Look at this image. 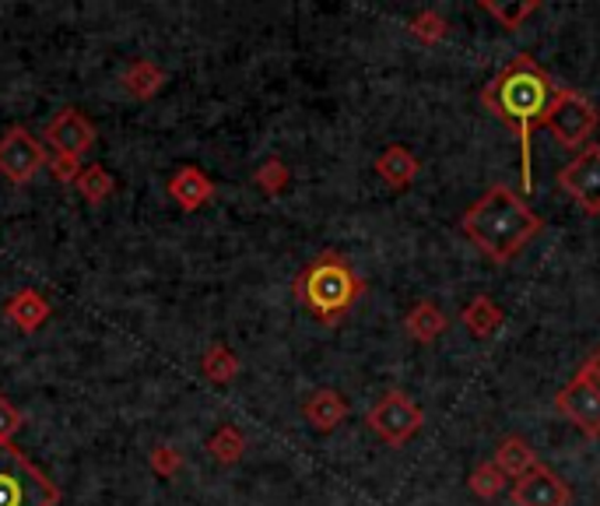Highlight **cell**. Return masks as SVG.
<instances>
[{"mask_svg": "<svg viewBox=\"0 0 600 506\" xmlns=\"http://www.w3.org/2000/svg\"><path fill=\"white\" fill-rule=\"evenodd\" d=\"M555 95H558V85L541 68H537V60L527 53L513 56L482 92L485 110L499 116L503 124L520 137V187H524V194H530V187H534V173H530L534 169V155H530L534 127H541L548 120Z\"/></svg>", "mask_w": 600, "mask_h": 506, "instance_id": "1", "label": "cell"}, {"mask_svg": "<svg viewBox=\"0 0 600 506\" xmlns=\"http://www.w3.org/2000/svg\"><path fill=\"white\" fill-rule=\"evenodd\" d=\"M464 236L478 247L492 265H509L527 242L545 229L527 200L506 184H492L461 218Z\"/></svg>", "mask_w": 600, "mask_h": 506, "instance_id": "2", "label": "cell"}, {"mask_svg": "<svg viewBox=\"0 0 600 506\" xmlns=\"http://www.w3.org/2000/svg\"><path fill=\"white\" fill-rule=\"evenodd\" d=\"M292 292L309 317L330 328V323H341L355 310V302L365 296V281L338 250H323L299 271Z\"/></svg>", "mask_w": 600, "mask_h": 506, "instance_id": "3", "label": "cell"}, {"mask_svg": "<svg viewBox=\"0 0 600 506\" xmlns=\"http://www.w3.org/2000/svg\"><path fill=\"white\" fill-rule=\"evenodd\" d=\"M60 489L14 447L0 443V506H56Z\"/></svg>", "mask_w": 600, "mask_h": 506, "instance_id": "4", "label": "cell"}, {"mask_svg": "<svg viewBox=\"0 0 600 506\" xmlns=\"http://www.w3.org/2000/svg\"><path fill=\"white\" fill-rule=\"evenodd\" d=\"M597 120H600V113H597V106L590 103L583 92L558 89L555 103L548 110L545 127L555 134V141L562 148H579V145H587V141L593 137Z\"/></svg>", "mask_w": 600, "mask_h": 506, "instance_id": "5", "label": "cell"}, {"mask_svg": "<svg viewBox=\"0 0 600 506\" xmlns=\"http://www.w3.org/2000/svg\"><path fill=\"white\" fill-rule=\"evenodd\" d=\"M365 422H369V430L386 443V447H404L407 440H415V436L422 433L425 415H422V409H418V404L411 401L407 394L386 391V394L369 409Z\"/></svg>", "mask_w": 600, "mask_h": 506, "instance_id": "6", "label": "cell"}, {"mask_svg": "<svg viewBox=\"0 0 600 506\" xmlns=\"http://www.w3.org/2000/svg\"><path fill=\"white\" fill-rule=\"evenodd\" d=\"M46 145L29 127H8L0 137V176L11 179L14 187H25L39 169H46Z\"/></svg>", "mask_w": 600, "mask_h": 506, "instance_id": "7", "label": "cell"}, {"mask_svg": "<svg viewBox=\"0 0 600 506\" xmlns=\"http://www.w3.org/2000/svg\"><path fill=\"white\" fill-rule=\"evenodd\" d=\"M555 409L590 440L600 436V380L583 366L555 397Z\"/></svg>", "mask_w": 600, "mask_h": 506, "instance_id": "8", "label": "cell"}, {"mask_svg": "<svg viewBox=\"0 0 600 506\" xmlns=\"http://www.w3.org/2000/svg\"><path fill=\"white\" fill-rule=\"evenodd\" d=\"M558 187L587 215H600V145H587L569 166L558 169Z\"/></svg>", "mask_w": 600, "mask_h": 506, "instance_id": "9", "label": "cell"}, {"mask_svg": "<svg viewBox=\"0 0 600 506\" xmlns=\"http://www.w3.org/2000/svg\"><path fill=\"white\" fill-rule=\"evenodd\" d=\"M43 141L53 148V155H74V158H85L95 141H99V131L92 120L81 113V110H60L50 124L43 127Z\"/></svg>", "mask_w": 600, "mask_h": 506, "instance_id": "10", "label": "cell"}, {"mask_svg": "<svg viewBox=\"0 0 600 506\" xmlns=\"http://www.w3.org/2000/svg\"><path fill=\"white\" fill-rule=\"evenodd\" d=\"M572 489L548 464H537L524 478L513 482V506H569Z\"/></svg>", "mask_w": 600, "mask_h": 506, "instance_id": "11", "label": "cell"}, {"mask_svg": "<svg viewBox=\"0 0 600 506\" xmlns=\"http://www.w3.org/2000/svg\"><path fill=\"white\" fill-rule=\"evenodd\" d=\"M165 190L176 200L179 211H200L211 205L215 197V179L204 173L200 166H176V173L165 179Z\"/></svg>", "mask_w": 600, "mask_h": 506, "instance_id": "12", "label": "cell"}, {"mask_svg": "<svg viewBox=\"0 0 600 506\" xmlns=\"http://www.w3.org/2000/svg\"><path fill=\"white\" fill-rule=\"evenodd\" d=\"M53 317V302L39 289H18L4 299V320L22 334H35Z\"/></svg>", "mask_w": 600, "mask_h": 506, "instance_id": "13", "label": "cell"}, {"mask_svg": "<svg viewBox=\"0 0 600 506\" xmlns=\"http://www.w3.org/2000/svg\"><path fill=\"white\" fill-rule=\"evenodd\" d=\"M302 415L317 433H334L348 419V401L334 388H320L302 401Z\"/></svg>", "mask_w": 600, "mask_h": 506, "instance_id": "14", "label": "cell"}, {"mask_svg": "<svg viewBox=\"0 0 600 506\" xmlns=\"http://www.w3.org/2000/svg\"><path fill=\"white\" fill-rule=\"evenodd\" d=\"M376 173H380V179H383L386 187H393V190H407V187L418 179L422 162H418L415 152L404 148V145H386V148L376 155Z\"/></svg>", "mask_w": 600, "mask_h": 506, "instance_id": "15", "label": "cell"}, {"mask_svg": "<svg viewBox=\"0 0 600 506\" xmlns=\"http://www.w3.org/2000/svg\"><path fill=\"white\" fill-rule=\"evenodd\" d=\"M165 81H169V74H165L155 60H131L127 68H123L120 74V85L123 92H127L131 99H137V103H148V99H155L162 89H165Z\"/></svg>", "mask_w": 600, "mask_h": 506, "instance_id": "16", "label": "cell"}, {"mask_svg": "<svg viewBox=\"0 0 600 506\" xmlns=\"http://www.w3.org/2000/svg\"><path fill=\"white\" fill-rule=\"evenodd\" d=\"M446 328H449V317H446V310L436 307L432 299L415 302V307H411L407 317H404V331L415 338L418 345H432V341L446 334Z\"/></svg>", "mask_w": 600, "mask_h": 506, "instance_id": "17", "label": "cell"}, {"mask_svg": "<svg viewBox=\"0 0 600 506\" xmlns=\"http://www.w3.org/2000/svg\"><path fill=\"white\" fill-rule=\"evenodd\" d=\"M495 468H499L509 482H516V478H524L530 468H537V454H534V447L524 440V436H506V440H499V447H495Z\"/></svg>", "mask_w": 600, "mask_h": 506, "instance_id": "18", "label": "cell"}, {"mask_svg": "<svg viewBox=\"0 0 600 506\" xmlns=\"http://www.w3.org/2000/svg\"><path fill=\"white\" fill-rule=\"evenodd\" d=\"M464 328L474 334V338H492L495 331L503 328V320H506V313H503V307L495 302L488 292H482V296H474L470 302H467V310H464Z\"/></svg>", "mask_w": 600, "mask_h": 506, "instance_id": "19", "label": "cell"}, {"mask_svg": "<svg viewBox=\"0 0 600 506\" xmlns=\"http://www.w3.org/2000/svg\"><path fill=\"white\" fill-rule=\"evenodd\" d=\"M239 370H242L239 355L229 345H221V341L208 345V349H204V355H200V373L208 376L211 383H218V388H229V383L239 376Z\"/></svg>", "mask_w": 600, "mask_h": 506, "instance_id": "20", "label": "cell"}, {"mask_svg": "<svg viewBox=\"0 0 600 506\" xmlns=\"http://www.w3.org/2000/svg\"><path fill=\"white\" fill-rule=\"evenodd\" d=\"M74 190H77L81 200H85V205H106V200L116 194V179H113V173L106 166L92 162V166H85V173H81Z\"/></svg>", "mask_w": 600, "mask_h": 506, "instance_id": "21", "label": "cell"}, {"mask_svg": "<svg viewBox=\"0 0 600 506\" xmlns=\"http://www.w3.org/2000/svg\"><path fill=\"white\" fill-rule=\"evenodd\" d=\"M208 454H211L218 464H225V468H232V464H239L242 454H246V436H242V430L232 426V422H225V426H218V430L208 436Z\"/></svg>", "mask_w": 600, "mask_h": 506, "instance_id": "22", "label": "cell"}, {"mask_svg": "<svg viewBox=\"0 0 600 506\" xmlns=\"http://www.w3.org/2000/svg\"><path fill=\"white\" fill-rule=\"evenodd\" d=\"M478 8L492 14L503 29H520L541 4H537V0H509V4H503V0H482Z\"/></svg>", "mask_w": 600, "mask_h": 506, "instance_id": "23", "label": "cell"}, {"mask_svg": "<svg viewBox=\"0 0 600 506\" xmlns=\"http://www.w3.org/2000/svg\"><path fill=\"white\" fill-rule=\"evenodd\" d=\"M254 184L267 194V197H281L288 190V184H292V169L285 166V158L271 155V158H263L257 173H254Z\"/></svg>", "mask_w": 600, "mask_h": 506, "instance_id": "24", "label": "cell"}, {"mask_svg": "<svg viewBox=\"0 0 600 506\" xmlns=\"http://www.w3.org/2000/svg\"><path fill=\"white\" fill-rule=\"evenodd\" d=\"M467 485H470V493L478 496V499H499L506 493L509 478L499 468H495V461H482L478 468L470 472Z\"/></svg>", "mask_w": 600, "mask_h": 506, "instance_id": "25", "label": "cell"}, {"mask_svg": "<svg viewBox=\"0 0 600 506\" xmlns=\"http://www.w3.org/2000/svg\"><path fill=\"white\" fill-rule=\"evenodd\" d=\"M407 32H411V39H418L422 47H436V43H443V39L449 35V22L439 11H418L407 22Z\"/></svg>", "mask_w": 600, "mask_h": 506, "instance_id": "26", "label": "cell"}, {"mask_svg": "<svg viewBox=\"0 0 600 506\" xmlns=\"http://www.w3.org/2000/svg\"><path fill=\"white\" fill-rule=\"evenodd\" d=\"M148 468L158 478H176L183 472V454L173 447V443H155L152 454H148Z\"/></svg>", "mask_w": 600, "mask_h": 506, "instance_id": "27", "label": "cell"}, {"mask_svg": "<svg viewBox=\"0 0 600 506\" xmlns=\"http://www.w3.org/2000/svg\"><path fill=\"white\" fill-rule=\"evenodd\" d=\"M46 173L56 179L60 187H74L77 179H81V173H85V162L74 158V155H50Z\"/></svg>", "mask_w": 600, "mask_h": 506, "instance_id": "28", "label": "cell"}, {"mask_svg": "<svg viewBox=\"0 0 600 506\" xmlns=\"http://www.w3.org/2000/svg\"><path fill=\"white\" fill-rule=\"evenodd\" d=\"M25 426V415L14 409V401L0 394V443H11Z\"/></svg>", "mask_w": 600, "mask_h": 506, "instance_id": "29", "label": "cell"}, {"mask_svg": "<svg viewBox=\"0 0 600 506\" xmlns=\"http://www.w3.org/2000/svg\"><path fill=\"white\" fill-rule=\"evenodd\" d=\"M587 370H590V373H593V376L600 380V349H597V352H593V355L587 359Z\"/></svg>", "mask_w": 600, "mask_h": 506, "instance_id": "30", "label": "cell"}]
</instances>
